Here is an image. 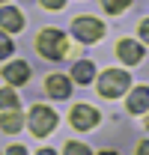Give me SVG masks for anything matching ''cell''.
<instances>
[{"mask_svg": "<svg viewBox=\"0 0 149 155\" xmlns=\"http://www.w3.org/2000/svg\"><path fill=\"white\" fill-rule=\"evenodd\" d=\"M0 27H3V30H9V33H12V30L18 33L21 27H24L21 12H18V9H12V6H0Z\"/></svg>", "mask_w": 149, "mask_h": 155, "instance_id": "obj_8", "label": "cell"}, {"mask_svg": "<svg viewBox=\"0 0 149 155\" xmlns=\"http://www.w3.org/2000/svg\"><path fill=\"white\" fill-rule=\"evenodd\" d=\"M146 149H149V143L143 140V143H140V149H137V155H146Z\"/></svg>", "mask_w": 149, "mask_h": 155, "instance_id": "obj_20", "label": "cell"}, {"mask_svg": "<svg viewBox=\"0 0 149 155\" xmlns=\"http://www.w3.org/2000/svg\"><path fill=\"white\" fill-rule=\"evenodd\" d=\"M18 93H15V90H9V87H3V90H0V107H3V110H18Z\"/></svg>", "mask_w": 149, "mask_h": 155, "instance_id": "obj_13", "label": "cell"}, {"mask_svg": "<svg viewBox=\"0 0 149 155\" xmlns=\"http://www.w3.org/2000/svg\"><path fill=\"white\" fill-rule=\"evenodd\" d=\"M128 75L125 72H119V69H108L104 75L98 78V93L104 98H116V96H122L125 90H128Z\"/></svg>", "mask_w": 149, "mask_h": 155, "instance_id": "obj_2", "label": "cell"}, {"mask_svg": "<svg viewBox=\"0 0 149 155\" xmlns=\"http://www.w3.org/2000/svg\"><path fill=\"white\" fill-rule=\"evenodd\" d=\"M128 3H131V0H101V6H104L111 15H119V12H122Z\"/></svg>", "mask_w": 149, "mask_h": 155, "instance_id": "obj_14", "label": "cell"}, {"mask_svg": "<svg viewBox=\"0 0 149 155\" xmlns=\"http://www.w3.org/2000/svg\"><path fill=\"white\" fill-rule=\"evenodd\" d=\"M101 155H116V152H101Z\"/></svg>", "mask_w": 149, "mask_h": 155, "instance_id": "obj_22", "label": "cell"}, {"mask_svg": "<svg viewBox=\"0 0 149 155\" xmlns=\"http://www.w3.org/2000/svg\"><path fill=\"white\" fill-rule=\"evenodd\" d=\"M116 54H119L122 63L134 66V63H140V60H143V45H137L134 39H122V42L116 45Z\"/></svg>", "mask_w": 149, "mask_h": 155, "instance_id": "obj_6", "label": "cell"}, {"mask_svg": "<svg viewBox=\"0 0 149 155\" xmlns=\"http://www.w3.org/2000/svg\"><path fill=\"white\" fill-rule=\"evenodd\" d=\"M39 155H57L54 149H39Z\"/></svg>", "mask_w": 149, "mask_h": 155, "instance_id": "obj_21", "label": "cell"}, {"mask_svg": "<svg viewBox=\"0 0 149 155\" xmlns=\"http://www.w3.org/2000/svg\"><path fill=\"white\" fill-rule=\"evenodd\" d=\"M146 107H149V90L146 87H137L128 96V110L131 114H146Z\"/></svg>", "mask_w": 149, "mask_h": 155, "instance_id": "obj_10", "label": "cell"}, {"mask_svg": "<svg viewBox=\"0 0 149 155\" xmlns=\"http://www.w3.org/2000/svg\"><path fill=\"white\" fill-rule=\"evenodd\" d=\"M72 78L78 81V84H90V81L95 78V66L90 63V60H78L74 69H72Z\"/></svg>", "mask_w": 149, "mask_h": 155, "instance_id": "obj_11", "label": "cell"}, {"mask_svg": "<svg viewBox=\"0 0 149 155\" xmlns=\"http://www.w3.org/2000/svg\"><path fill=\"white\" fill-rule=\"evenodd\" d=\"M9 54H12V39H9L3 30H0V60L9 57Z\"/></svg>", "mask_w": 149, "mask_h": 155, "instance_id": "obj_16", "label": "cell"}, {"mask_svg": "<svg viewBox=\"0 0 149 155\" xmlns=\"http://www.w3.org/2000/svg\"><path fill=\"white\" fill-rule=\"evenodd\" d=\"M21 125H24V116H21V110H9V114L0 116V128H3V131H9V134H12V131H18Z\"/></svg>", "mask_w": 149, "mask_h": 155, "instance_id": "obj_12", "label": "cell"}, {"mask_svg": "<svg viewBox=\"0 0 149 155\" xmlns=\"http://www.w3.org/2000/svg\"><path fill=\"white\" fill-rule=\"evenodd\" d=\"M36 48H39V54H45L48 60H63L66 54H69V42H66V36H63L60 30H54V27H48V30L39 33Z\"/></svg>", "mask_w": 149, "mask_h": 155, "instance_id": "obj_1", "label": "cell"}, {"mask_svg": "<svg viewBox=\"0 0 149 155\" xmlns=\"http://www.w3.org/2000/svg\"><path fill=\"white\" fill-rule=\"evenodd\" d=\"M69 119H72V125L78 131H87V128H95L98 125V110L90 107V104H74Z\"/></svg>", "mask_w": 149, "mask_h": 155, "instance_id": "obj_5", "label": "cell"}, {"mask_svg": "<svg viewBox=\"0 0 149 155\" xmlns=\"http://www.w3.org/2000/svg\"><path fill=\"white\" fill-rule=\"evenodd\" d=\"M0 3H3V0H0Z\"/></svg>", "mask_w": 149, "mask_h": 155, "instance_id": "obj_23", "label": "cell"}, {"mask_svg": "<svg viewBox=\"0 0 149 155\" xmlns=\"http://www.w3.org/2000/svg\"><path fill=\"white\" fill-rule=\"evenodd\" d=\"M42 6H45V9H63L66 0H42Z\"/></svg>", "mask_w": 149, "mask_h": 155, "instance_id": "obj_17", "label": "cell"}, {"mask_svg": "<svg viewBox=\"0 0 149 155\" xmlns=\"http://www.w3.org/2000/svg\"><path fill=\"white\" fill-rule=\"evenodd\" d=\"M149 36V21H140V39Z\"/></svg>", "mask_w": 149, "mask_h": 155, "instance_id": "obj_19", "label": "cell"}, {"mask_svg": "<svg viewBox=\"0 0 149 155\" xmlns=\"http://www.w3.org/2000/svg\"><path fill=\"white\" fill-rule=\"evenodd\" d=\"M57 125V114L51 110V107H45V104H36L33 110H30V131L36 137H48L51 131H54Z\"/></svg>", "mask_w": 149, "mask_h": 155, "instance_id": "obj_3", "label": "cell"}, {"mask_svg": "<svg viewBox=\"0 0 149 155\" xmlns=\"http://www.w3.org/2000/svg\"><path fill=\"white\" fill-rule=\"evenodd\" d=\"M63 155H93L90 152V146H84V143H66V149H63Z\"/></svg>", "mask_w": 149, "mask_h": 155, "instance_id": "obj_15", "label": "cell"}, {"mask_svg": "<svg viewBox=\"0 0 149 155\" xmlns=\"http://www.w3.org/2000/svg\"><path fill=\"white\" fill-rule=\"evenodd\" d=\"M45 90H48V96H51V98H69V93H72V81L63 78V75H48Z\"/></svg>", "mask_w": 149, "mask_h": 155, "instance_id": "obj_7", "label": "cell"}, {"mask_svg": "<svg viewBox=\"0 0 149 155\" xmlns=\"http://www.w3.org/2000/svg\"><path fill=\"white\" fill-rule=\"evenodd\" d=\"M6 155H27V149H24V146H9Z\"/></svg>", "mask_w": 149, "mask_h": 155, "instance_id": "obj_18", "label": "cell"}, {"mask_svg": "<svg viewBox=\"0 0 149 155\" xmlns=\"http://www.w3.org/2000/svg\"><path fill=\"white\" fill-rule=\"evenodd\" d=\"M72 30H74V36L81 39V42H98V39L104 36V24L98 18H74Z\"/></svg>", "mask_w": 149, "mask_h": 155, "instance_id": "obj_4", "label": "cell"}, {"mask_svg": "<svg viewBox=\"0 0 149 155\" xmlns=\"http://www.w3.org/2000/svg\"><path fill=\"white\" fill-rule=\"evenodd\" d=\"M3 78H6L9 84H24V81L30 78V66H27L24 60H15V63H9V66L3 69Z\"/></svg>", "mask_w": 149, "mask_h": 155, "instance_id": "obj_9", "label": "cell"}]
</instances>
